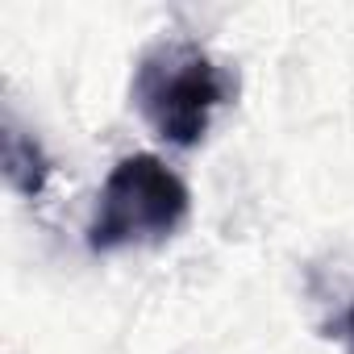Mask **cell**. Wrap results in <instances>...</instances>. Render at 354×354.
Returning <instances> with one entry per match:
<instances>
[{
    "label": "cell",
    "instance_id": "obj_1",
    "mask_svg": "<svg viewBox=\"0 0 354 354\" xmlns=\"http://www.w3.org/2000/svg\"><path fill=\"white\" fill-rule=\"evenodd\" d=\"M230 92H234L230 71L209 50L184 38L150 46L133 71L138 113L150 121V129L162 142L180 150L196 146L209 133L213 113L230 100Z\"/></svg>",
    "mask_w": 354,
    "mask_h": 354
},
{
    "label": "cell",
    "instance_id": "obj_4",
    "mask_svg": "<svg viewBox=\"0 0 354 354\" xmlns=\"http://www.w3.org/2000/svg\"><path fill=\"white\" fill-rule=\"evenodd\" d=\"M337 333H342V346H346V354H354V300H350V308L342 313V325H337Z\"/></svg>",
    "mask_w": 354,
    "mask_h": 354
},
{
    "label": "cell",
    "instance_id": "obj_2",
    "mask_svg": "<svg viewBox=\"0 0 354 354\" xmlns=\"http://www.w3.org/2000/svg\"><path fill=\"white\" fill-rule=\"evenodd\" d=\"M192 196L188 184L158 154H125L96 196V213L88 225V246L96 254L150 246L171 238L188 221Z\"/></svg>",
    "mask_w": 354,
    "mask_h": 354
},
{
    "label": "cell",
    "instance_id": "obj_3",
    "mask_svg": "<svg viewBox=\"0 0 354 354\" xmlns=\"http://www.w3.org/2000/svg\"><path fill=\"white\" fill-rule=\"evenodd\" d=\"M0 162H5V180L13 192L42 196V188L50 180V158L38 146V138H30L13 121H5V133H0Z\"/></svg>",
    "mask_w": 354,
    "mask_h": 354
}]
</instances>
